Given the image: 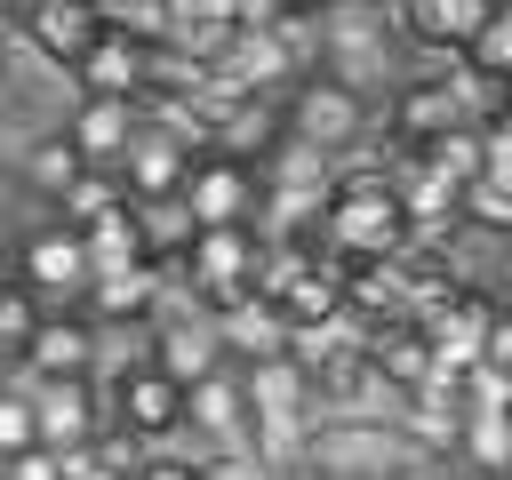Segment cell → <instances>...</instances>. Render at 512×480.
<instances>
[{
	"instance_id": "obj_1",
	"label": "cell",
	"mask_w": 512,
	"mask_h": 480,
	"mask_svg": "<svg viewBox=\"0 0 512 480\" xmlns=\"http://www.w3.org/2000/svg\"><path fill=\"white\" fill-rule=\"evenodd\" d=\"M400 240H408V216H400V192H392L384 168H344V176H328V200H320V256H328L336 272L384 264Z\"/></svg>"
},
{
	"instance_id": "obj_2",
	"label": "cell",
	"mask_w": 512,
	"mask_h": 480,
	"mask_svg": "<svg viewBox=\"0 0 512 480\" xmlns=\"http://www.w3.org/2000/svg\"><path fill=\"white\" fill-rule=\"evenodd\" d=\"M280 136L288 144H312V152H344L368 136V96L328 80V72H304L288 96H280Z\"/></svg>"
},
{
	"instance_id": "obj_3",
	"label": "cell",
	"mask_w": 512,
	"mask_h": 480,
	"mask_svg": "<svg viewBox=\"0 0 512 480\" xmlns=\"http://www.w3.org/2000/svg\"><path fill=\"white\" fill-rule=\"evenodd\" d=\"M248 272H256V232L248 224H200L176 256V280L200 312H224L248 296Z\"/></svg>"
},
{
	"instance_id": "obj_4",
	"label": "cell",
	"mask_w": 512,
	"mask_h": 480,
	"mask_svg": "<svg viewBox=\"0 0 512 480\" xmlns=\"http://www.w3.org/2000/svg\"><path fill=\"white\" fill-rule=\"evenodd\" d=\"M160 280H168V264H104V272H88V288L72 296V312L104 336V328H152V304H160Z\"/></svg>"
},
{
	"instance_id": "obj_5",
	"label": "cell",
	"mask_w": 512,
	"mask_h": 480,
	"mask_svg": "<svg viewBox=\"0 0 512 480\" xmlns=\"http://www.w3.org/2000/svg\"><path fill=\"white\" fill-rule=\"evenodd\" d=\"M176 200H184L192 232H200V224H248V216H256V160H224V152H200V160L184 168Z\"/></svg>"
},
{
	"instance_id": "obj_6",
	"label": "cell",
	"mask_w": 512,
	"mask_h": 480,
	"mask_svg": "<svg viewBox=\"0 0 512 480\" xmlns=\"http://www.w3.org/2000/svg\"><path fill=\"white\" fill-rule=\"evenodd\" d=\"M104 416H112L120 432H136V440H168V432H184V384H176V376H160L152 360H136V368H120V376H112Z\"/></svg>"
},
{
	"instance_id": "obj_7",
	"label": "cell",
	"mask_w": 512,
	"mask_h": 480,
	"mask_svg": "<svg viewBox=\"0 0 512 480\" xmlns=\"http://www.w3.org/2000/svg\"><path fill=\"white\" fill-rule=\"evenodd\" d=\"M184 424L200 432V440H216V448H256V408H248V376L224 360V368H208V376H192L184 384Z\"/></svg>"
},
{
	"instance_id": "obj_8",
	"label": "cell",
	"mask_w": 512,
	"mask_h": 480,
	"mask_svg": "<svg viewBox=\"0 0 512 480\" xmlns=\"http://www.w3.org/2000/svg\"><path fill=\"white\" fill-rule=\"evenodd\" d=\"M200 152L192 144H176L168 128H152V120H136V136L120 144V160H112V176H120V192L128 200H168L176 184H184V168H192Z\"/></svg>"
},
{
	"instance_id": "obj_9",
	"label": "cell",
	"mask_w": 512,
	"mask_h": 480,
	"mask_svg": "<svg viewBox=\"0 0 512 480\" xmlns=\"http://www.w3.org/2000/svg\"><path fill=\"white\" fill-rule=\"evenodd\" d=\"M96 424H104V400H96L88 376L32 384V440L40 448H80V440H96Z\"/></svg>"
},
{
	"instance_id": "obj_10",
	"label": "cell",
	"mask_w": 512,
	"mask_h": 480,
	"mask_svg": "<svg viewBox=\"0 0 512 480\" xmlns=\"http://www.w3.org/2000/svg\"><path fill=\"white\" fill-rule=\"evenodd\" d=\"M8 368H24L32 384H48V376H88V368H96V328H88L80 312H40V328L24 336V352H16Z\"/></svg>"
},
{
	"instance_id": "obj_11",
	"label": "cell",
	"mask_w": 512,
	"mask_h": 480,
	"mask_svg": "<svg viewBox=\"0 0 512 480\" xmlns=\"http://www.w3.org/2000/svg\"><path fill=\"white\" fill-rule=\"evenodd\" d=\"M24 288H32V296H64V304L88 288V248H80L72 224H40V232L24 240Z\"/></svg>"
},
{
	"instance_id": "obj_12",
	"label": "cell",
	"mask_w": 512,
	"mask_h": 480,
	"mask_svg": "<svg viewBox=\"0 0 512 480\" xmlns=\"http://www.w3.org/2000/svg\"><path fill=\"white\" fill-rule=\"evenodd\" d=\"M464 104H456V80H400L392 104H384V128L392 144H432L440 128H456Z\"/></svg>"
},
{
	"instance_id": "obj_13",
	"label": "cell",
	"mask_w": 512,
	"mask_h": 480,
	"mask_svg": "<svg viewBox=\"0 0 512 480\" xmlns=\"http://www.w3.org/2000/svg\"><path fill=\"white\" fill-rule=\"evenodd\" d=\"M136 120H144V112H136V96H80V112L64 120V144H72L88 168H112V160H120V144L136 136Z\"/></svg>"
},
{
	"instance_id": "obj_14",
	"label": "cell",
	"mask_w": 512,
	"mask_h": 480,
	"mask_svg": "<svg viewBox=\"0 0 512 480\" xmlns=\"http://www.w3.org/2000/svg\"><path fill=\"white\" fill-rule=\"evenodd\" d=\"M64 72L80 80V96H136V88H144V40H128V32H96Z\"/></svg>"
},
{
	"instance_id": "obj_15",
	"label": "cell",
	"mask_w": 512,
	"mask_h": 480,
	"mask_svg": "<svg viewBox=\"0 0 512 480\" xmlns=\"http://www.w3.org/2000/svg\"><path fill=\"white\" fill-rule=\"evenodd\" d=\"M48 64H72L96 32H104V16H96V0H32L24 8V24H16Z\"/></svg>"
},
{
	"instance_id": "obj_16",
	"label": "cell",
	"mask_w": 512,
	"mask_h": 480,
	"mask_svg": "<svg viewBox=\"0 0 512 480\" xmlns=\"http://www.w3.org/2000/svg\"><path fill=\"white\" fill-rule=\"evenodd\" d=\"M216 320V336H224V360H240V368H264V360H280V344H288V320L272 312V304H256V296H240V304H224V312H208Z\"/></svg>"
},
{
	"instance_id": "obj_17",
	"label": "cell",
	"mask_w": 512,
	"mask_h": 480,
	"mask_svg": "<svg viewBox=\"0 0 512 480\" xmlns=\"http://www.w3.org/2000/svg\"><path fill=\"white\" fill-rule=\"evenodd\" d=\"M128 216H136V248H144V264H176V256H184L192 216H184L176 192H168V200H128Z\"/></svg>"
},
{
	"instance_id": "obj_18",
	"label": "cell",
	"mask_w": 512,
	"mask_h": 480,
	"mask_svg": "<svg viewBox=\"0 0 512 480\" xmlns=\"http://www.w3.org/2000/svg\"><path fill=\"white\" fill-rule=\"evenodd\" d=\"M456 64H464V72H480V80H504V72H512V16H504V8H488V16L464 32Z\"/></svg>"
},
{
	"instance_id": "obj_19",
	"label": "cell",
	"mask_w": 512,
	"mask_h": 480,
	"mask_svg": "<svg viewBox=\"0 0 512 480\" xmlns=\"http://www.w3.org/2000/svg\"><path fill=\"white\" fill-rule=\"evenodd\" d=\"M128 192H120V176L112 168H80L64 192H56V224H96L104 208H120Z\"/></svg>"
},
{
	"instance_id": "obj_20",
	"label": "cell",
	"mask_w": 512,
	"mask_h": 480,
	"mask_svg": "<svg viewBox=\"0 0 512 480\" xmlns=\"http://www.w3.org/2000/svg\"><path fill=\"white\" fill-rule=\"evenodd\" d=\"M448 448H464V456H472V472H488V480H496V472H504V408H464Z\"/></svg>"
},
{
	"instance_id": "obj_21",
	"label": "cell",
	"mask_w": 512,
	"mask_h": 480,
	"mask_svg": "<svg viewBox=\"0 0 512 480\" xmlns=\"http://www.w3.org/2000/svg\"><path fill=\"white\" fill-rule=\"evenodd\" d=\"M456 224H472V232H504V224H512V184H496V176H464V184H456Z\"/></svg>"
},
{
	"instance_id": "obj_22",
	"label": "cell",
	"mask_w": 512,
	"mask_h": 480,
	"mask_svg": "<svg viewBox=\"0 0 512 480\" xmlns=\"http://www.w3.org/2000/svg\"><path fill=\"white\" fill-rule=\"evenodd\" d=\"M80 168H88V160H80V152H72L64 136H40V144L24 152V176H32V184H40L48 200H56V192H64V184H72Z\"/></svg>"
},
{
	"instance_id": "obj_23",
	"label": "cell",
	"mask_w": 512,
	"mask_h": 480,
	"mask_svg": "<svg viewBox=\"0 0 512 480\" xmlns=\"http://www.w3.org/2000/svg\"><path fill=\"white\" fill-rule=\"evenodd\" d=\"M32 328H40V296H32L24 280H8V288H0V360H16Z\"/></svg>"
},
{
	"instance_id": "obj_24",
	"label": "cell",
	"mask_w": 512,
	"mask_h": 480,
	"mask_svg": "<svg viewBox=\"0 0 512 480\" xmlns=\"http://www.w3.org/2000/svg\"><path fill=\"white\" fill-rule=\"evenodd\" d=\"M16 448H32V392L0 384V456H16Z\"/></svg>"
},
{
	"instance_id": "obj_25",
	"label": "cell",
	"mask_w": 512,
	"mask_h": 480,
	"mask_svg": "<svg viewBox=\"0 0 512 480\" xmlns=\"http://www.w3.org/2000/svg\"><path fill=\"white\" fill-rule=\"evenodd\" d=\"M0 480H64V464H56V448H16V456H0Z\"/></svg>"
},
{
	"instance_id": "obj_26",
	"label": "cell",
	"mask_w": 512,
	"mask_h": 480,
	"mask_svg": "<svg viewBox=\"0 0 512 480\" xmlns=\"http://www.w3.org/2000/svg\"><path fill=\"white\" fill-rule=\"evenodd\" d=\"M56 464H64V480H128V472H120V464H104L88 440H80V448H56Z\"/></svg>"
},
{
	"instance_id": "obj_27",
	"label": "cell",
	"mask_w": 512,
	"mask_h": 480,
	"mask_svg": "<svg viewBox=\"0 0 512 480\" xmlns=\"http://www.w3.org/2000/svg\"><path fill=\"white\" fill-rule=\"evenodd\" d=\"M128 480H200V464H192V456H144Z\"/></svg>"
},
{
	"instance_id": "obj_28",
	"label": "cell",
	"mask_w": 512,
	"mask_h": 480,
	"mask_svg": "<svg viewBox=\"0 0 512 480\" xmlns=\"http://www.w3.org/2000/svg\"><path fill=\"white\" fill-rule=\"evenodd\" d=\"M0 376H8V360H0Z\"/></svg>"
}]
</instances>
